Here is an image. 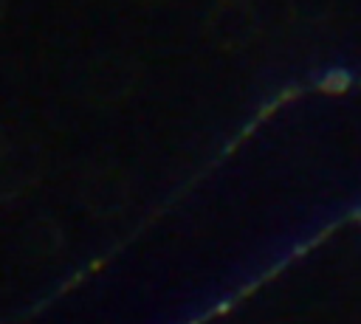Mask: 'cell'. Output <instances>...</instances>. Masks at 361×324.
Returning <instances> with one entry per match:
<instances>
[{"mask_svg": "<svg viewBox=\"0 0 361 324\" xmlns=\"http://www.w3.org/2000/svg\"><path fill=\"white\" fill-rule=\"evenodd\" d=\"M138 76H141L138 65L124 54L93 56L82 76L85 96L93 101H102V104H116L135 90Z\"/></svg>", "mask_w": 361, "mask_h": 324, "instance_id": "obj_1", "label": "cell"}, {"mask_svg": "<svg viewBox=\"0 0 361 324\" xmlns=\"http://www.w3.org/2000/svg\"><path fill=\"white\" fill-rule=\"evenodd\" d=\"M3 6H6V3H3V0H0V20H3Z\"/></svg>", "mask_w": 361, "mask_h": 324, "instance_id": "obj_2", "label": "cell"}, {"mask_svg": "<svg viewBox=\"0 0 361 324\" xmlns=\"http://www.w3.org/2000/svg\"><path fill=\"white\" fill-rule=\"evenodd\" d=\"M141 3H161V0H141Z\"/></svg>", "mask_w": 361, "mask_h": 324, "instance_id": "obj_3", "label": "cell"}]
</instances>
